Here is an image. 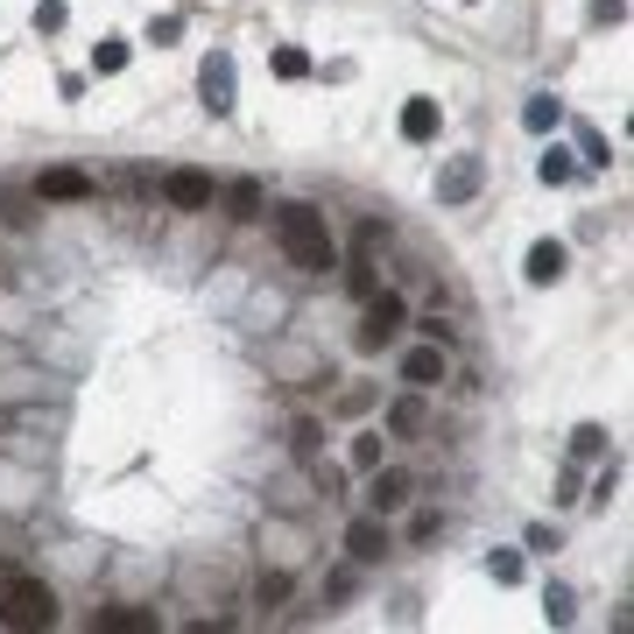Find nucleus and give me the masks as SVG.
Returning a JSON list of instances; mask_svg holds the SVG:
<instances>
[{
	"label": "nucleus",
	"mask_w": 634,
	"mask_h": 634,
	"mask_svg": "<svg viewBox=\"0 0 634 634\" xmlns=\"http://www.w3.org/2000/svg\"><path fill=\"white\" fill-rule=\"evenodd\" d=\"M92 627H100V634H156V613H148V606H106Z\"/></svg>",
	"instance_id": "obj_13"
},
{
	"label": "nucleus",
	"mask_w": 634,
	"mask_h": 634,
	"mask_svg": "<svg viewBox=\"0 0 634 634\" xmlns=\"http://www.w3.org/2000/svg\"><path fill=\"white\" fill-rule=\"evenodd\" d=\"M35 198L79 205V198H92V177H85V169H43V177H35Z\"/></svg>",
	"instance_id": "obj_9"
},
{
	"label": "nucleus",
	"mask_w": 634,
	"mask_h": 634,
	"mask_svg": "<svg viewBox=\"0 0 634 634\" xmlns=\"http://www.w3.org/2000/svg\"><path fill=\"white\" fill-rule=\"evenodd\" d=\"M345 550H353L360 564H381V557L395 550V543H388V522H381V515H360V522H345Z\"/></svg>",
	"instance_id": "obj_6"
},
{
	"label": "nucleus",
	"mask_w": 634,
	"mask_h": 634,
	"mask_svg": "<svg viewBox=\"0 0 634 634\" xmlns=\"http://www.w3.org/2000/svg\"><path fill=\"white\" fill-rule=\"evenodd\" d=\"M564 268H571V247L564 240H536L529 261H522V276L536 282V290H550V282H564Z\"/></svg>",
	"instance_id": "obj_7"
},
{
	"label": "nucleus",
	"mask_w": 634,
	"mask_h": 634,
	"mask_svg": "<svg viewBox=\"0 0 634 634\" xmlns=\"http://www.w3.org/2000/svg\"><path fill=\"white\" fill-rule=\"evenodd\" d=\"M402 501H409V472L374 466V479H367V508H374V515H395Z\"/></svg>",
	"instance_id": "obj_10"
},
{
	"label": "nucleus",
	"mask_w": 634,
	"mask_h": 634,
	"mask_svg": "<svg viewBox=\"0 0 634 634\" xmlns=\"http://www.w3.org/2000/svg\"><path fill=\"white\" fill-rule=\"evenodd\" d=\"M198 92H205V113H233V56L211 50L198 64Z\"/></svg>",
	"instance_id": "obj_5"
},
{
	"label": "nucleus",
	"mask_w": 634,
	"mask_h": 634,
	"mask_svg": "<svg viewBox=\"0 0 634 634\" xmlns=\"http://www.w3.org/2000/svg\"><path fill=\"white\" fill-rule=\"evenodd\" d=\"M64 22H71V8H64V0H43V8H35V29H43V35H56Z\"/></svg>",
	"instance_id": "obj_23"
},
{
	"label": "nucleus",
	"mask_w": 634,
	"mask_h": 634,
	"mask_svg": "<svg viewBox=\"0 0 634 634\" xmlns=\"http://www.w3.org/2000/svg\"><path fill=\"white\" fill-rule=\"evenodd\" d=\"M0 627H56V592L43 579H8L0 592Z\"/></svg>",
	"instance_id": "obj_2"
},
{
	"label": "nucleus",
	"mask_w": 634,
	"mask_h": 634,
	"mask_svg": "<svg viewBox=\"0 0 634 634\" xmlns=\"http://www.w3.org/2000/svg\"><path fill=\"white\" fill-rule=\"evenodd\" d=\"M345 290H353V297H374V268L353 261V268H345Z\"/></svg>",
	"instance_id": "obj_27"
},
{
	"label": "nucleus",
	"mask_w": 634,
	"mask_h": 634,
	"mask_svg": "<svg viewBox=\"0 0 634 634\" xmlns=\"http://www.w3.org/2000/svg\"><path fill=\"white\" fill-rule=\"evenodd\" d=\"M276 240L290 254V268H303V276H324L339 261L332 233H324V211H311V205H276Z\"/></svg>",
	"instance_id": "obj_1"
},
{
	"label": "nucleus",
	"mask_w": 634,
	"mask_h": 634,
	"mask_svg": "<svg viewBox=\"0 0 634 634\" xmlns=\"http://www.w3.org/2000/svg\"><path fill=\"white\" fill-rule=\"evenodd\" d=\"M226 211H233V219H261V184L233 177V184H226Z\"/></svg>",
	"instance_id": "obj_15"
},
{
	"label": "nucleus",
	"mask_w": 634,
	"mask_h": 634,
	"mask_svg": "<svg viewBox=\"0 0 634 634\" xmlns=\"http://www.w3.org/2000/svg\"><path fill=\"white\" fill-rule=\"evenodd\" d=\"M254 600H261V606H282V600H290V571H261Z\"/></svg>",
	"instance_id": "obj_19"
},
{
	"label": "nucleus",
	"mask_w": 634,
	"mask_h": 634,
	"mask_svg": "<svg viewBox=\"0 0 634 634\" xmlns=\"http://www.w3.org/2000/svg\"><path fill=\"white\" fill-rule=\"evenodd\" d=\"M318 437H324V430H318V423H311V416H303V423H297V451H303V458H311V451H318Z\"/></svg>",
	"instance_id": "obj_28"
},
{
	"label": "nucleus",
	"mask_w": 634,
	"mask_h": 634,
	"mask_svg": "<svg viewBox=\"0 0 634 634\" xmlns=\"http://www.w3.org/2000/svg\"><path fill=\"white\" fill-rule=\"evenodd\" d=\"M353 466H360V472H374V466H381V430L353 437Z\"/></svg>",
	"instance_id": "obj_22"
},
{
	"label": "nucleus",
	"mask_w": 634,
	"mask_h": 634,
	"mask_svg": "<svg viewBox=\"0 0 634 634\" xmlns=\"http://www.w3.org/2000/svg\"><path fill=\"white\" fill-rule=\"evenodd\" d=\"M402 318H409V303H402L395 290H381V297H367V324H360V345L367 353H381L395 332H402Z\"/></svg>",
	"instance_id": "obj_3"
},
{
	"label": "nucleus",
	"mask_w": 634,
	"mask_h": 634,
	"mask_svg": "<svg viewBox=\"0 0 634 634\" xmlns=\"http://www.w3.org/2000/svg\"><path fill=\"white\" fill-rule=\"evenodd\" d=\"M479 184H487V163L451 156L445 169H437V205H466V198H479Z\"/></svg>",
	"instance_id": "obj_4"
},
{
	"label": "nucleus",
	"mask_w": 634,
	"mask_h": 634,
	"mask_svg": "<svg viewBox=\"0 0 634 634\" xmlns=\"http://www.w3.org/2000/svg\"><path fill=\"white\" fill-rule=\"evenodd\" d=\"M627 14V0H592V22H621Z\"/></svg>",
	"instance_id": "obj_29"
},
{
	"label": "nucleus",
	"mask_w": 634,
	"mask_h": 634,
	"mask_svg": "<svg viewBox=\"0 0 634 634\" xmlns=\"http://www.w3.org/2000/svg\"><path fill=\"white\" fill-rule=\"evenodd\" d=\"M402 381H409V388H437V381H445V345H416V353H402Z\"/></svg>",
	"instance_id": "obj_12"
},
{
	"label": "nucleus",
	"mask_w": 634,
	"mask_h": 634,
	"mask_svg": "<svg viewBox=\"0 0 634 634\" xmlns=\"http://www.w3.org/2000/svg\"><path fill=\"white\" fill-rule=\"evenodd\" d=\"M163 198L177 205V211H205V205H211V177H205V169H169V177H163Z\"/></svg>",
	"instance_id": "obj_8"
},
{
	"label": "nucleus",
	"mask_w": 634,
	"mask_h": 634,
	"mask_svg": "<svg viewBox=\"0 0 634 634\" xmlns=\"http://www.w3.org/2000/svg\"><path fill=\"white\" fill-rule=\"evenodd\" d=\"M571 451H579V458H600V451H606V430H600V423H579V430H571Z\"/></svg>",
	"instance_id": "obj_20"
},
{
	"label": "nucleus",
	"mask_w": 634,
	"mask_h": 634,
	"mask_svg": "<svg viewBox=\"0 0 634 634\" xmlns=\"http://www.w3.org/2000/svg\"><path fill=\"white\" fill-rule=\"evenodd\" d=\"M437 134V100H409L402 106V142H430Z\"/></svg>",
	"instance_id": "obj_14"
},
{
	"label": "nucleus",
	"mask_w": 634,
	"mask_h": 634,
	"mask_svg": "<svg viewBox=\"0 0 634 634\" xmlns=\"http://www.w3.org/2000/svg\"><path fill=\"white\" fill-rule=\"evenodd\" d=\"M184 35V14H156V22H148V43H177Z\"/></svg>",
	"instance_id": "obj_24"
},
{
	"label": "nucleus",
	"mask_w": 634,
	"mask_h": 634,
	"mask_svg": "<svg viewBox=\"0 0 634 634\" xmlns=\"http://www.w3.org/2000/svg\"><path fill=\"white\" fill-rule=\"evenodd\" d=\"M423 430H430V409H423V388L395 395V402H388V437H423Z\"/></svg>",
	"instance_id": "obj_11"
},
{
	"label": "nucleus",
	"mask_w": 634,
	"mask_h": 634,
	"mask_svg": "<svg viewBox=\"0 0 634 634\" xmlns=\"http://www.w3.org/2000/svg\"><path fill=\"white\" fill-rule=\"evenodd\" d=\"M92 71H100V79H113V71H127V43H121V35H106V43L92 50Z\"/></svg>",
	"instance_id": "obj_17"
},
{
	"label": "nucleus",
	"mask_w": 634,
	"mask_h": 634,
	"mask_svg": "<svg viewBox=\"0 0 634 634\" xmlns=\"http://www.w3.org/2000/svg\"><path fill=\"white\" fill-rule=\"evenodd\" d=\"M303 71H311V56H303V50H276V79H303Z\"/></svg>",
	"instance_id": "obj_25"
},
{
	"label": "nucleus",
	"mask_w": 634,
	"mask_h": 634,
	"mask_svg": "<svg viewBox=\"0 0 634 634\" xmlns=\"http://www.w3.org/2000/svg\"><path fill=\"white\" fill-rule=\"evenodd\" d=\"M536 177H543V184H571V156H564V148H550V156L536 163Z\"/></svg>",
	"instance_id": "obj_21"
},
{
	"label": "nucleus",
	"mask_w": 634,
	"mask_h": 634,
	"mask_svg": "<svg viewBox=\"0 0 634 634\" xmlns=\"http://www.w3.org/2000/svg\"><path fill=\"white\" fill-rule=\"evenodd\" d=\"M487 571H493V585H522V557H515V550H493Z\"/></svg>",
	"instance_id": "obj_18"
},
{
	"label": "nucleus",
	"mask_w": 634,
	"mask_h": 634,
	"mask_svg": "<svg viewBox=\"0 0 634 634\" xmlns=\"http://www.w3.org/2000/svg\"><path fill=\"white\" fill-rule=\"evenodd\" d=\"M543 613H550L557 627H564V621H571V592H564V585H550V592H543Z\"/></svg>",
	"instance_id": "obj_26"
},
{
	"label": "nucleus",
	"mask_w": 634,
	"mask_h": 634,
	"mask_svg": "<svg viewBox=\"0 0 634 634\" xmlns=\"http://www.w3.org/2000/svg\"><path fill=\"white\" fill-rule=\"evenodd\" d=\"M557 121H564V106H557V100H529V106H522V127H529V134H550Z\"/></svg>",
	"instance_id": "obj_16"
}]
</instances>
